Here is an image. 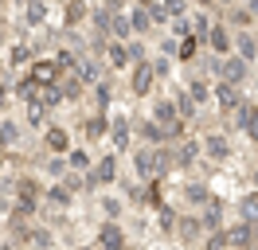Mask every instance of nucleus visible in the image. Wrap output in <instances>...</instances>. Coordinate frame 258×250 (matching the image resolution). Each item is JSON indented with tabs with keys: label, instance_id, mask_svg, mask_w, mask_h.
Segmentation results:
<instances>
[{
	"label": "nucleus",
	"instance_id": "nucleus-1",
	"mask_svg": "<svg viewBox=\"0 0 258 250\" xmlns=\"http://www.w3.org/2000/svg\"><path fill=\"white\" fill-rule=\"evenodd\" d=\"M117 176H121V160L117 153L110 156H98L90 168L82 172V192H98V188H113L117 184Z\"/></svg>",
	"mask_w": 258,
	"mask_h": 250
},
{
	"label": "nucleus",
	"instance_id": "nucleus-2",
	"mask_svg": "<svg viewBox=\"0 0 258 250\" xmlns=\"http://www.w3.org/2000/svg\"><path fill=\"white\" fill-rule=\"evenodd\" d=\"M12 196H16V207L20 215L28 219H39V207H43V184L35 180V176H20L16 184H12Z\"/></svg>",
	"mask_w": 258,
	"mask_h": 250
},
{
	"label": "nucleus",
	"instance_id": "nucleus-3",
	"mask_svg": "<svg viewBox=\"0 0 258 250\" xmlns=\"http://www.w3.org/2000/svg\"><path fill=\"white\" fill-rule=\"evenodd\" d=\"M157 90V75H153V62L141 59L129 67V94L133 98H149V94Z\"/></svg>",
	"mask_w": 258,
	"mask_h": 250
},
{
	"label": "nucleus",
	"instance_id": "nucleus-4",
	"mask_svg": "<svg viewBox=\"0 0 258 250\" xmlns=\"http://www.w3.org/2000/svg\"><path fill=\"white\" fill-rule=\"evenodd\" d=\"M94 250H129V238H125V231H121V223H117V219H106V223H98Z\"/></svg>",
	"mask_w": 258,
	"mask_h": 250
},
{
	"label": "nucleus",
	"instance_id": "nucleus-5",
	"mask_svg": "<svg viewBox=\"0 0 258 250\" xmlns=\"http://www.w3.org/2000/svg\"><path fill=\"white\" fill-rule=\"evenodd\" d=\"M211 102L219 106V117H231L235 113V106L242 102V86H231V82H211Z\"/></svg>",
	"mask_w": 258,
	"mask_h": 250
},
{
	"label": "nucleus",
	"instance_id": "nucleus-6",
	"mask_svg": "<svg viewBox=\"0 0 258 250\" xmlns=\"http://www.w3.org/2000/svg\"><path fill=\"white\" fill-rule=\"evenodd\" d=\"M172 238H176L180 246H196V242L204 238V227H200V215H196V211H184V215H176V227H172Z\"/></svg>",
	"mask_w": 258,
	"mask_h": 250
},
{
	"label": "nucleus",
	"instance_id": "nucleus-7",
	"mask_svg": "<svg viewBox=\"0 0 258 250\" xmlns=\"http://www.w3.org/2000/svg\"><path fill=\"white\" fill-rule=\"evenodd\" d=\"M204 160V145H200V137H180V145L172 149V164H176L180 172H188L192 164H200Z\"/></svg>",
	"mask_w": 258,
	"mask_h": 250
},
{
	"label": "nucleus",
	"instance_id": "nucleus-8",
	"mask_svg": "<svg viewBox=\"0 0 258 250\" xmlns=\"http://www.w3.org/2000/svg\"><path fill=\"white\" fill-rule=\"evenodd\" d=\"M204 43L211 47V55H231V43H235V31L227 28L223 20H211V28H208V35H204Z\"/></svg>",
	"mask_w": 258,
	"mask_h": 250
},
{
	"label": "nucleus",
	"instance_id": "nucleus-9",
	"mask_svg": "<svg viewBox=\"0 0 258 250\" xmlns=\"http://www.w3.org/2000/svg\"><path fill=\"white\" fill-rule=\"evenodd\" d=\"M223 238H227V250H258V242H254V234H250V223H246V219L223 227Z\"/></svg>",
	"mask_w": 258,
	"mask_h": 250
},
{
	"label": "nucleus",
	"instance_id": "nucleus-10",
	"mask_svg": "<svg viewBox=\"0 0 258 250\" xmlns=\"http://www.w3.org/2000/svg\"><path fill=\"white\" fill-rule=\"evenodd\" d=\"M43 203L55 207V211H67V207L75 203V192H71L63 180H51V184H43Z\"/></svg>",
	"mask_w": 258,
	"mask_h": 250
},
{
	"label": "nucleus",
	"instance_id": "nucleus-11",
	"mask_svg": "<svg viewBox=\"0 0 258 250\" xmlns=\"http://www.w3.org/2000/svg\"><path fill=\"white\" fill-rule=\"evenodd\" d=\"M43 149L55 156H63L71 149V129L67 125H43Z\"/></svg>",
	"mask_w": 258,
	"mask_h": 250
},
{
	"label": "nucleus",
	"instance_id": "nucleus-12",
	"mask_svg": "<svg viewBox=\"0 0 258 250\" xmlns=\"http://www.w3.org/2000/svg\"><path fill=\"white\" fill-rule=\"evenodd\" d=\"M106 137L113 141V153L121 156L129 149V141H133V121H129V117H110V133H106Z\"/></svg>",
	"mask_w": 258,
	"mask_h": 250
},
{
	"label": "nucleus",
	"instance_id": "nucleus-13",
	"mask_svg": "<svg viewBox=\"0 0 258 250\" xmlns=\"http://www.w3.org/2000/svg\"><path fill=\"white\" fill-rule=\"evenodd\" d=\"M196 215H200V227H204V234H208V231H219V227H223V200H219V196H211V200L204 203Z\"/></svg>",
	"mask_w": 258,
	"mask_h": 250
},
{
	"label": "nucleus",
	"instance_id": "nucleus-14",
	"mask_svg": "<svg viewBox=\"0 0 258 250\" xmlns=\"http://www.w3.org/2000/svg\"><path fill=\"white\" fill-rule=\"evenodd\" d=\"M125 20H129V35H137V39H145V35H153V16L141 8V4H129V12H125Z\"/></svg>",
	"mask_w": 258,
	"mask_h": 250
},
{
	"label": "nucleus",
	"instance_id": "nucleus-15",
	"mask_svg": "<svg viewBox=\"0 0 258 250\" xmlns=\"http://www.w3.org/2000/svg\"><path fill=\"white\" fill-rule=\"evenodd\" d=\"M90 20V0H63V28H82Z\"/></svg>",
	"mask_w": 258,
	"mask_h": 250
},
{
	"label": "nucleus",
	"instance_id": "nucleus-16",
	"mask_svg": "<svg viewBox=\"0 0 258 250\" xmlns=\"http://www.w3.org/2000/svg\"><path fill=\"white\" fill-rule=\"evenodd\" d=\"M28 75H32L39 86H51V82H59V75H63V71H59V62H55V59H32Z\"/></svg>",
	"mask_w": 258,
	"mask_h": 250
},
{
	"label": "nucleus",
	"instance_id": "nucleus-17",
	"mask_svg": "<svg viewBox=\"0 0 258 250\" xmlns=\"http://www.w3.org/2000/svg\"><path fill=\"white\" fill-rule=\"evenodd\" d=\"M184 90H188V98H192L196 106H204V102H211V78L208 75H200V71H188V86H184Z\"/></svg>",
	"mask_w": 258,
	"mask_h": 250
},
{
	"label": "nucleus",
	"instance_id": "nucleus-18",
	"mask_svg": "<svg viewBox=\"0 0 258 250\" xmlns=\"http://www.w3.org/2000/svg\"><path fill=\"white\" fill-rule=\"evenodd\" d=\"M133 172H137L141 180H153V176H157V160H153V145H141V149H133Z\"/></svg>",
	"mask_w": 258,
	"mask_h": 250
},
{
	"label": "nucleus",
	"instance_id": "nucleus-19",
	"mask_svg": "<svg viewBox=\"0 0 258 250\" xmlns=\"http://www.w3.org/2000/svg\"><path fill=\"white\" fill-rule=\"evenodd\" d=\"M102 59L110 62V71H129V51H125V39H110Z\"/></svg>",
	"mask_w": 258,
	"mask_h": 250
},
{
	"label": "nucleus",
	"instance_id": "nucleus-20",
	"mask_svg": "<svg viewBox=\"0 0 258 250\" xmlns=\"http://www.w3.org/2000/svg\"><path fill=\"white\" fill-rule=\"evenodd\" d=\"M200 145H204V156H208V160H227V156H231V141H227L223 133H208Z\"/></svg>",
	"mask_w": 258,
	"mask_h": 250
},
{
	"label": "nucleus",
	"instance_id": "nucleus-21",
	"mask_svg": "<svg viewBox=\"0 0 258 250\" xmlns=\"http://www.w3.org/2000/svg\"><path fill=\"white\" fill-rule=\"evenodd\" d=\"M63 160H67V172H86L90 164H94V156H90L86 145H71V149L63 153Z\"/></svg>",
	"mask_w": 258,
	"mask_h": 250
},
{
	"label": "nucleus",
	"instance_id": "nucleus-22",
	"mask_svg": "<svg viewBox=\"0 0 258 250\" xmlns=\"http://www.w3.org/2000/svg\"><path fill=\"white\" fill-rule=\"evenodd\" d=\"M55 86H59V94H63V102H79V98H82V90H86V82H82V78L75 75V71L59 75V82H55Z\"/></svg>",
	"mask_w": 258,
	"mask_h": 250
},
{
	"label": "nucleus",
	"instance_id": "nucleus-23",
	"mask_svg": "<svg viewBox=\"0 0 258 250\" xmlns=\"http://www.w3.org/2000/svg\"><path fill=\"white\" fill-rule=\"evenodd\" d=\"M133 133L145 141V145H168V141H164V129L153 121V117H141V121H133Z\"/></svg>",
	"mask_w": 258,
	"mask_h": 250
},
{
	"label": "nucleus",
	"instance_id": "nucleus-24",
	"mask_svg": "<svg viewBox=\"0 0 258 250\" xmlns=\"http://www.w3.org/2000/svg\"><path fill=\"white\" fill-rule=\"evenodd\" d=\"M20 141H24V129H20V121H12L8 113L0 117V149L8 153V149H16Z\"/></svg>",
	"mask_w": 258,
	"mask_h": 250
},
{
	"label": "nucleus",
	"instance_id": "nucleus-25",
	"mask_svg": "<svg viewBox=\"0 0 258 250\" xmlns=\"http://www.w3.org/2000/svg\"><path fill=\"white\" fill-rule=\"evenodd\" d=\"M200 47H204V39L184 35V39H176V51H172V55H176V62H188V67H192V62H200Z\"/></svg>",
	"mask_w": 258,
	"mask_h": 250
},
{
	"label": "nucleus",
	"instance_id": "nucleus-26",
	"mask_svg": "<svg viewBox=\"0 0 258 250\" xmlns=\"http://www.w3.org/2000/svg\"><path fill=\"white\" fill-rule=\"evenodd\" d=\"M28 246H32V250H55V231H51L47 223H32V231H28Z\"/></svg>",
	"mask_w": 258,
	"mask_h": 250
},
{
	"label": "nucleus",
	"instance_id": "nucleus-27",
	"mask_svg": "<svg viewBox=\"0 0 258 250\" xmlns=\"http://www.w3.org/2000/svg\"><path fill=\"white\" fill-rule=\"evenodd\" d=\"M75 75H79L86 86H94L98 78H102V62H98L94 55H79V62H75Z\"/></svg>",
	"mask_w": 258,
	"mask_h": 250
},
{
	"label": "nucleus",
	"instance_id": "nucleus-28",
	"mask_svg": "<svg viewBox=\"0 0 258 250\" xmlns=\"http://www.w3.org/2000/svg\"><path fill=\"white\" fill-rule=\"evenodd\" d=\"M90 98H94V113H106V109H110V98H113V82L102 75L94 86H90Z\"/></svg>",
	"mask_w": 258,
	"mask_h": 250
},
{
	"label": "nucleus",
	"instance_id": "nucleus-29",
	"mask_svg": "<svg viewBox=\"0 0 258 250\" xmlns=\"http://www.w3.org/2000/svg\"><path fill=\"white\" fill-rule=\"evenodd\" d=\"M106 133H110V117H106V113H90V117L82 121V137L86 141H102Z\"/></svg>",
	"mask_w": 258,
	"mask_h": 250
},
{
	"label": "nucleus",
	"instance_id": "nucleus-30",
	"mask_svg": "<svg viewBox=\"0 0 258 250\" xmlns=\"http://www.w3.org/2000/svg\"><path fill=\"white\" fill-rule=\"evenodd\" d=\"M8 90H12V98H20V102H32V98H39V82H35L32 75H24V78H16V82H8Z\"/></svg>",
	"mask_w": 258,
	"mask_h": 250
},
{
	"label": "nucleus",
	"instance_id": "nucleus-31",
	"mask_svg": "<svg viewBox=\"0 0 258 250\" xmlns=\"http://www.w3.org/2000/svg\"><path fill=\"white\" fill-rule=\"evenodd\" d=\"M180 196H184V203H188V207H204V203L211 200L208 184H200V180H188V184L180 188Z\"/></svg>",
	"mask_w": 258,
	"mask_h": 250
},
{
	"label": "nucleus",
	"instance_id": "nucleus-32",
	"mask_svg": "<svg viewBox=\"0 0 258 250\" xmlns=\"http://www.w3.org/2000/svg\"><path fill=\"white\" fill-rule=\"evenodd\" d=\"M24 24L28 28H43L47 24V0H24Z\"/></svg>",
	"mask_w": 258,
	"mask_h": 250
},
{
	"label": "nucleus",
	"instance_id": "nucleus-33",
	"mask_svg": "<svg viewBox=\"0 0 258 250\" xmlns=\"http://www.w3.org/2000/svg\"><path fill=\"white\" fill-rule=\"evenodd\" d=\"M153 121L157 125H168V121H176V102L172 98H153Z\"/></svg>",
	"mask_w": 258,
	"mask_h": 250
},
{
	"label": "nucleus",
	"instance_id": "nucleus-34",
	"mask_svg": "<svg viewBox=\"0 0 258 250\" xmlns=\"http://www.w3.org/2000/svg\"><path fill=\"white\" fill-rule=\"evenodd\" d=\"M24 125H32V129H43V125H47V109L39 106V98L24 102Z\"/></svg>",
	"mask_w": 258,
	"mask_h": 250
},
{
	"label": "nucleus",
	"instance_id": "nucleus-35",
	"mask_svg": "<svg viewBox=\"0 0 258 250\" xmlns=\"http://www.w3.org/2000/svg\"><path fill=\"white\" fill-rule=\"evenodd\" d=\"M211 20H215V16H211V12H204V8H192V12H188V28H192V35H196V39H204V35H208Z\"/></svg>",
	"mask_w": 258,
	"mask_h": 250
},
{
	"label": "nucleus",
	"instance_id": "nucleus-36",
	"mask_svg": "<svg viewBox=\"0 0 258 250\" xmlns=\"http://www.w3.org/2000/svg\"><path fill=\"white\" fill-rule=\"evenodd\" d=\"M172 102H176V117H180V121H196V117H200V106L188 98V90H176Z\"/></svg>",
	"mask_w": 258,
	"mask_h": 250
},
{
	"label": "nucleus",
	"instance_id": "nucleus-37",
	"mask_svg": "<svg viewBox=\"0 0 258 250\" xmlns=\"http://www.w3.org/2000/svg\"><path fill=\"white\" fill-rule=\"evenodd\" d=\"M98 207H102V215H106V219H121V215H125V200H117V196H110V192L98 196Z\"/></svg>",
	"mask_w": 258,
	"mask_h": 250
},
{
	"label": "nucleus",
	"instance_id": "nucleus-38",
	"mask_svg": "<svg viewBox=\"0 0 258 250\" xmlns=\"http://www.w3.org/2000/svg\"><path fill=\"white\" fill-rule=\"evenodd\" d=\"M153 160H157V176L176 172V164H172V145H153Z\"/></svg>",
	"mask_w": 258,
	"mask_h": 250
},
{
	"label": "nucleus",
	"instance_id": "nucleus-39",
	"mask_svg": "<svg viewBox=\"0 0 258 250\" xmlns=\"http://www.w3.org/2000/svg\"><path fill=\"white\" fill-rule=\"evenodd\" d=\"M32 59H35L32 43H24V39H20V43L8 47V62H4V67H24V62H32Z\"/></svg>",
	"mask_w": 258,
	"mask_h": 250
},
{
	"label": "nucleus",
	"instance_id": "nucleus-40",
	"mask_svg": "<svg viewBox=\"0 0 258 250\" xmlns=\"http://www.w3.org/2000/svg\"><path fill=\"white\" fill-rule=\"evenodd\" d=\"M153 211H157V227H161V234H168V238H172V227H176V211L168 207V200H164L161 207H153Z\"/></svg>",
	"mask_w": 258,
	"mask_h": 250
},
{
	"label": "nucleus",
	"instance_id": "nucleus-41",
	"mask_svg": "<svg viewBox=\"0 0 258 250\" xmlns=\"http://www.w3.org/2000/svg\"><path fill=\"white\" fill-rule=\"evenodd\" d=\"M39 172H43V176H51V180H59V176L67 172V160H63V156H55V153H47L43 160H39Z\"/></svg>",
	"mask_w": 258,
	"mask_h": 250
},
{
	"label": "nucleus",
	"instance_id": "nucleus-42",
	"mask_svg": "<svg viewBox=\"0 0 258 250\" xmlns=\"http://www.w3.org/2000/svg\"><path fill=\"white\" fill-rule=\"evenodd\" d=\"M125 51H129V67H133V62H141V59H149L145 39H137V35H129V39H125Z\"/></svg>",
	"mask_w": 258,
	"mask_h": 250
},
{
	"label": "nucleus",
	"instance_id": "nucleus-43",
	"mask_svg": "<svg viewBox=\"0 0 258 250\" xmlns=\"http://www.w3.org/2000/svg\"><path fill=\"white\" fill-rule=\"evenodd\" d=\"M164 12H168V20H180V16L192 12V0H161Z\"/></svg>",
	"mask_w": 258,
	"mask_h": 250
},
{
	"label": "nucleus",
	"instance_id": "nucleus-44",
	"mask_svg": "<svg viewBox=\"0 0 258 250\" xmlns=\"http://www.w3.org/2000/svg\"><path fill=\"white\" fill-rule=\"evenodd\" d=\"M67 31V47L75 51V55H90V47H86V39L79 35V28H63Z\"/></svg>",
	"mask_w": 258,
	"mask_h": 250
},
{
	"label": "nucleus",
	"instance_id": "nucleus-45",
	"mask_svg": "<svg viewBox=\"0 0 258 250\" xmlns=\"http://www.w3.org/2000/svg\"><path fill=\"white\" fill-rule=\"evenodd\" d=\"M110 39H129V20H125V12H113V24H110Z\"/></svg>",
	"mask_w": 258,
	"mask_h": 250
},
{
	"label": "nucleus",
	"instance_id": "nucleus-46",
	"mask_svg": "<svg viewBox=\"0 0 258 250\" xmlns=\"http://www.w3.org/2000/svg\"><path fill=\"white\" fill-rule=\"evenodd\" d=\"M239 215L242 219H254L258 215V192H246V196L239 200Z\"/></svg>",
	"mask_w": 258,
	"mask_h": 250
},
{
	"label": "nucleus",
	"instance_id": "nucleus-47",
	"mask_svg": "<svg viewBox=\"0 0 258 250\" xmlns=\"http://www.w3.org/2000/svg\"><path fill=\"white\" fill-rule=\"evenodd\" d=\"M200 242H204V250H227L223 227H219V231H208V234H204V238H200Z\"/></svg>",
	"mask_w": 258,
	"mask_h": 250
},
{
	"label": "nucleus",
	"instance_id": "nucleus-48",
	"mask_svg": "<svg viewBox=\"0 0 258 250\" xmlns=\"http://www.w3.org/2000/svg\"><path fill=\"white\" fill-rule=\"evenodd\" d=\"M125 203L145 207V184H125Z\"/></svg>",
	"mask_w": 258,
	"mask_h": 250
},
{
	"label": "nucleus",
	"instance_id": "nucleus-49",
	"mask_svg": "<svg viewBox=\"0 0 258 250\" xmlns=\"http://www.w3.org/2000/svg\"><path fill=\"white\" fill-rule=\"evenodd\" d=\"M153 62V75H157V82H161V78H168V71H172V62L164 59V55H157V59H149Z\"/></svg>",
	"mask_w": 258,
	"mask_h": 250
},
{
	"label": "nucleus",
	"instance_id": "nucleus-50",
	"mask_svg": "<svg viewBox=\"0 0 258 250\" xmlns=\"http://www.w3.org/2000/svg\"><path fill=\"white\" fill-rule=\"evenodd\" d=\"M8 102H12V90H8V78L0 82V117L8 113Z\"/></svg>",
	"mask_w": 258,
	"mask_h": 250
},
{
	"label": "nucleus",
	"instance_id": "nucleus-51",
	"mask_svg": "<svg viewBox=\"0 0 258 250\" xmlns=\"http://www.w3.org/2000/svg\"><path fill=\"white\" fill-rule=\"evenodd\" d=\"M102 8H106V12H125L129 0H102Z\"/></svg>",
	"mask_w": 258,
	"mask_h": 250
},
{
	"label": "nucleus",
	"instance_id": "nucleus-52",
	"mask_svg": "<svg viewBox=\"0 0 258 250\" xmlns=\"http://www.w3.org/2000/svg\"><path fill=\"white\" fill-rule=\"evenodd\" d=\"M242 8H246V12H250V20L258 24V0H242Z\"/></svg>",
	"mask_w": 258,
	"mask_h": 250
},
{
	"label": "nucleus",
	"instance_id": "nucleus-53",
	"mask_svg": "<svg viewBox=\"0 0 258 250\" xmlns=\"http://www.w3.org/2000/svg\"><path fill=\"white\" fill-rule=\"evenodd\" d=\"M196 8H204V12H211V8H215V0H196Z\"/></svg>",
	"mask_w": 258,
	"mask_h": 250
},
{
	"label": "nucleus",
	"instance_id": "nucleus-54",
	"mask_svg": "<svg viewBox=\"0 0 258 250\" xmlns=\"http://www.w3.org/2000/svg\"><path fill=\"white\" fill-rule=\"evenodd\" d=\"M246 223H250V234H254V242H258V215H254V219H246Z\"/></svg>",
	"mask_w": 258,
	"mask_h": 250
},
{
	"label": "nucleus",
	"instance_id": "nucleus-55",
	"mask_svg": "<svg viewBox=\"0 0 258 250\" xmlns=\"http://www.w3.org/2000/svg\"><path fill=\"white\" fill-rule=\"evenodd\" d=\"M0 250H32V246H20V242H4Z\"/></svg>",
	"mask_w": 258,
	"mask_h": 250
},
{
	"label": "nucleus",
	"instance_id": "nucleus-56",
	"mask_svg": "<svg viewBox=\"0 0 258 250\" xmlns=\"http://www.w3.org/2000/svg\"><path fill=\"white\" fill-rule=\"evenodd\" d=\"M250 188H254V192H258V168L250 172Z\"/></svg>",
	"mask_w": 258,
	"mask_h": 250
},
{
	"label": "nucleus",
	"instance_id": "nucleus-57",
	"mask_svg": "<svg viewBox=\"0 0 258 250\" xmlns=\"http://www.w3.org/2000/svg\"><path fill=\"white\" fill-rule=\"evenodd\" d=\"M4 35H8V24H4V20H0V43H4Z\"/></svg>",
	"mask_w": 258,
	"mask_h": 250
},
{
	"label": "nucleus",
	"instance_id": "nucleus-58",
	"mask_svg": "<svg viewBox=\"0 0 258 250\" xmlns=\"http://www.w3.org/2000/svg\"><path fill=\"white\" fill-rule=\"evenodd\" d=\"M4 160H8V153H4V149H0V176H4Z\"/></svg>",
	"mask_w": 258,
	"mask_h": 250
},
{
	"label": "nucleus",
	"instance_id": "nucleus-59",
	"mask_svg": "<svg viewBox=\"0 0 258 250\" xmlns=\"http://www.w3.org/2000/svg\"><path fill=\"white\" fill-rule=\"evenodd\" d=\"M4 78H8V67H4V62H0V82H4Z\"/></svg>",
	"mask_w": 258,
	"mask_h": 250
},
{
	"label": "nucleus",
	"instance_id": "nucleus-60",
	"mask_svg": "<svg viewBox=\"0 0 258 250\" xmlns=\"http://www.w3.org/2000/svg\"><path fill=\"white\" fill-rule=\"evenodd\" d=\"M254 102H258V78H254Z\"/></svg>",
	"mask_w": 258,
	"mask_h": 250
},
{
	"label": "nucleus",
	"instance_id": "nucleus-61",
	"mask_svg": "<svg viewBox=\"0 0 258 250\" xmlns=\"http://www.w3.org/2000/svg\"><path fill=\"white\" fill-rule=\"evenodd\" d=\"M239 4H242V0H239Z\"/></svg>",
	"mask_w": 258,
	"mask_h": 250
}]
</instances>
